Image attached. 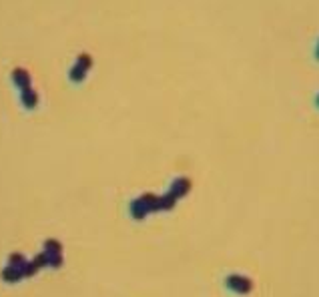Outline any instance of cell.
<instances>
[{
	"mask_svg": "<svg viewBox=\"0 0 319 297\" xmlns=\"http://www.w3.org/2000/svg\"><path fill=\"white\" fill-rule=\"evenodd\" d=\"M227 287H229L231 291H235V293H249L251 287H253V283H251V279H247L245 275H229Z\"/></svg>",
	"mask_w": 319,
	"mask_h": 297,
	"instance_id": "cell-1",
	"label": "cell"
}]
</instances>
